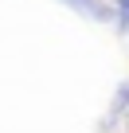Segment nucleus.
Segmentation results:
<instances>
[{
	"instance_id": "f257e3e1",
	"label": "nucleus",
	"mask_w": 129,
	"mask_h": 133,
	"mask_svg": "<svg viewBox=\"0 0 129 133\" xmlns=\"http://www.w3.org/2000/svg\"><path fill=\"white\" fill-rule=\"evenodd\" d=\"M63 4L82 12V16H90V20H117V12L110 4H102V0H63Z\"/></svg>"
},
{
	"instance_id": "f03ea898",
	"label": "nucleus",
	"mask_w": 129,
	"mask_h": 133,
	"mask_svg": "<svg viewBox=\"0 0 129 133\" xmlns=\"http://www.w3.org/2000/svg\"><path fill=\"white\" fill-rule=\"evenodd\" d=\"M125 110H129V78H125V82L117 86V94H113V117L125 114Z\"/></svg>"
}]
</instances>
